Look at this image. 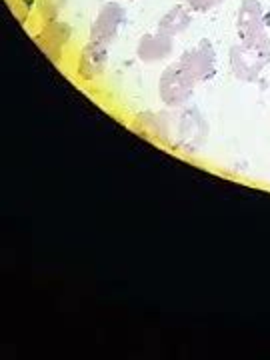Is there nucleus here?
Segmentation results:
<instances>
[{"label":"nucleus","instance_id":"nucleus-5","mask_svg":"<svg viewBox=\"0 0 270 360\" xmlns=\"http://www.w3.org/2000/svg\"><path fill=\"white\" fill-rule=\"evenodd\" d=\"M127 13L118 2H104L90 26V42L108 46L116 39L120 26L124 25Z\"/></svg>","mask_w":270,"mask_h":360},{"label":"nucleus","instance_id":"nucleus-2","mask_svg":"<svg viewBox=\"0 0 270 360\" xmlns=\"http://www.w3.org/2000/svg\"><path fill=\"white\" fill-rule=\"evenodd\" d=\"M194 86H196V80L193 75L182 66L180 60H176L162 70L160 80H158V94H160L162 104L182 106L191 101Z\"/></svg>","mask_w":270,"mask_h":360},{"label":"nucleus","instance_id":"nucleus-3","mask_svg":"<svg viewBox=\"0 0 270 360\" xmlns=\"http://www.w3.org/2000/svg\"><path fill=\"white\" fill-rule=\"evenodd\" d=\"M236 30L240 42H262L269 40L264 11L258 0H243L238 16H236Z\"/></svg>","mask_w":270,"mask_h":360},{"label":"nucleus","instance_id":"nucleus-8","mask_svg":"<svg viewBox=\"0 0 270 360\" xmlns=\"http://www.w3.org/2000/svg\"><path fill=\"white\" fill-rule=\"evenodd\" d=\"M191 22H193L191 13L186 8H182V4H176L167 14H162V18L156 25V30H160V32H165V34L174 39V37L182 34L191 26Z\"/></svg>","mask_w":270,"mask_h":360},{"label":"nucleus","instance_id":"nucleus-9","mask_svg":"<svg viewBox=\"0 0 270 360\" xmlns=\"http://www.w3.org/2000/svg\"><path fill=\"white\" fill-rule=\"evenodd\" d=\"M186 2H188V6L193 11H196V13H208L214 6H219L222 0H186Z\"/></svg>","mask_w":270,"mask_h":360},{"label":"nucleus","instance_id":"nucleus-7","mask_svg":"<svg viewBox=\"0 0 270 360\" xmlns=\"http://www.w3.org/2000/svg\"><path fill=\"white\" fill-rule=\"evenodd\" d=\"M108 65V46L104 44H96V42H89L78 58V75L84 80H92L104 75Z\"/></svg>","mask_w":270,"mask_h":360},{"label":"nucleus","instance_id":"nucleus-1","mask_svg":"<svg viewBox=\"0 0 270 360\" xmlns=\"http://www.w3.org/2000/svg\"><path fill=\"white\" fill-rule=\"evenodd\" d=\"M234 77L243 82H255L270 63V39L262 42H238L229 52Z\"/></svg>","mask_w":270,"mask_h":360},{"label":"nucleus","instance_id":"nucleus-6","mask_svg":"<svg viewBox=\"0 0 270 360\" xmlns=\"http://www.w3.org/2000/svg\"><path fill=\"white\" fill-rule=\"evenodd\" d=\"M172 46H174V40H172V37L165 34V32H160V30H156L153 34L146 32L139 40L136 56L141 58L142 63H146V65L160 63L172 52Z\"/></svg>","mask_w":270,"mask_h":360},{"label":"nucleus","instance_id":"nucleus-4","mask_svg":"<svg viewBox=\"0 0 270 360\" xmlns=\"http://www.w3.org/2000/svg\"><path fill=\"white\" fill-rule=\"evenodd\" d=\"M179 60L196 82H206L217 75V52L208 39H202L196 46L182 52Z\"/></svg>","mask_w":270,"mask_h":360}]
</instances>
